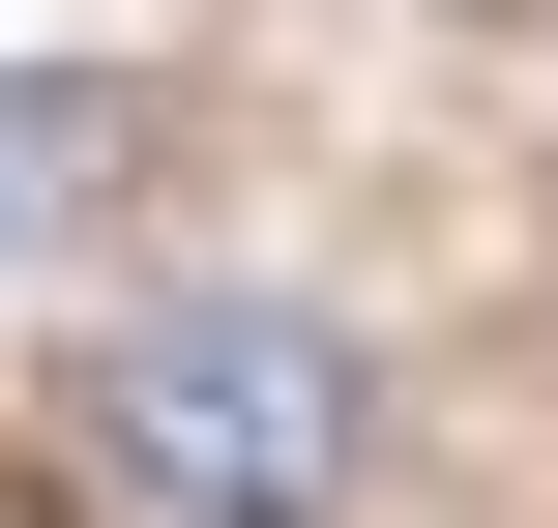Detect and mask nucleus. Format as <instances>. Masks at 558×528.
<instances>
[{"label": "nucleus", "instance_id": "nucleus-1", "mask_svg": "<svg viewBox=\"0 0 558 528\" xmlns=\"http://www.w3.org/2000/svg\"><path fill=\"white\" fill-rule=\"evenodd\" d=\"M88 441H118L177 528H353L383 382H353V323H324V294H147V323L88 353Z\"/></svg>", "mask_w": 558, "mask_h": 528}, {"label": "nucleus", "instance_id": "nucleus-2", "mask_svg": "<svg viewBox=\"0 0 558 528\" xmlns=\"http://www.w3.org/2000/svg\"><path fill=\"white\" fill-rule=\"evenodd\" d=\"M88 176H118V88L0 59V265H59V235H88Z\"/></svg>", "mask_w": 558, "mask_h": 528}]
</instances>
